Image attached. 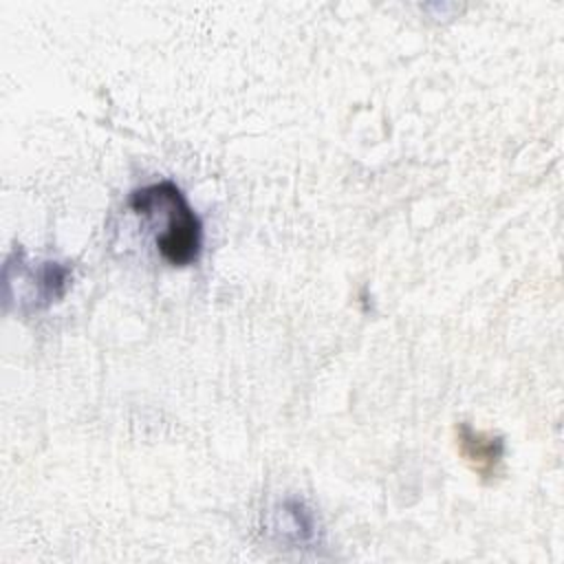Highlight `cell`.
I'll list each match as a JSON object with an SVG mask.
<instances>
[{"mask_svg": "<svg viewBox=\"0 0 564 564\" xmlns=\"http://www.w3.org/2000/svg\"><path fill=\"white\" fill-rule=\"evenodd\" d=\"M134 214L163 216V229L156 234V249L172 267H187L198 260L203 247V225L181 187L172 181H159L130 194Z\"/></svg>", "mask_w": 564, "mask_h": 564, "instance_id": "obj_1", "label": "cell"}, {"mask_svg": "<svg viewBox=\"0 0 564 564\" xmlns=\"http://www.w3.org/2000/svg\"><path fill=\"white\" fill-rule=\"evenodd\" d=\"M454 434H456L458 456L469 465V469L482 480H494L500 474V465L505 456L502 436L480 432L469 423H458Z\"/></svg>", "mask_w": 564, "mask_h": 564, "instance_id": "obj_2", "label": "cell"}]
</instances>
